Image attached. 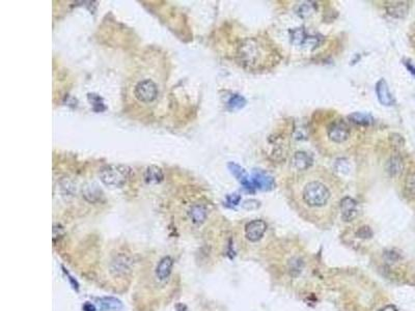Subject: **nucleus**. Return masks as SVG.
<instances>
[{"instance_id":"nucleus-10","label":"nucleus","mask_w":415,"mask_h":311,"mask_svg":"<svg viewBox=\"0 0 415 311\" xmlns=\"http://www.w3.org/2000/svg\"><path fill=\"white\" fill-rule=\"evenodd\" d=\"M312 162H313L312 157L305 151L295 152L293 156V159H292L293 166L297 170H299L300 172L310 169Z\"/></svg>"},{"instance_id":"nucleus-2","label":"nucleus","mask_w":415,"mask_h":311,"mask_svg":"<svg viewBox=\"0 0 415 311\" xmlns=\"http://www.w3.org/2000/svg\"><path fill=\"white\" fill-rule=\"evenodd\" d=\"M167 79L168 63L164 54L143 55L125 81L124 103L129 112L142 116L156 114L165 99Z\"/></svg>"},{"instance_id":"nucleus-23","label":"nucleus","mask_w":415,"mask_h":311,"mask_svg":"<svg viewBox=\"0 0 415 311\" xmlns=\"http://www.w3.org/2000/svg\"><path fill=\"white\" fill-rule=\"evenodd\" d=\"M379 311H398V309L394 305H387V306L383 307L382 309H380Z\"/></svg>"},{"instance_id":"nucleus-12","label":"nucleus","mask_w":415,"mask_h":311,"mask_svg":"<svg viewBox=\"0 0 415 311\" xmlns=\"http://www.w3.org/2000/svg\"><path fill=\"white\" fill-rule=\"evenodd\" d=\"M172 267H173L172 258L169 257V256L163 257L156 268V277H157V279L160 280V281L167 280L169 278L170 274H171Z\"/></svg>"},{"instance_id":"nucleus-13","label":"nucleus","mask_w":415,"mask_h":311,"mask_svg":"<svg viewBox=\"0 0 415 311\" xmlns=\"http://www.w3.org/2000/svg\"><path fill=\"white\" fill-rule=\"evenodd\" d=\"M130 260L125 255H118L111 264V272L115 276L125 275L130 271Z\"/></svg>"},{"instance_id":"nucleus-22","label":"nucleus","mask_w":415,"mask_h":311,"mask_svg":"<svg viewBox=\"0 0 415 311\" xmlns=\"http://www.w3.org/2000/svg\"><path fill=\"white\" fill-rule=\"evenodd\" d=\"M306 41V35L302 29L295 30L293 33V43L296 45H301Z\"/></svg>"},{"instance_id":"nucleus-14","label":"nucleus","mask_w":415,"mask_h":311,"mask_svg":"<svg viewBox=\"0 0 415 311\" xmlns=\"http://www.w3.org/2000/svg\"><path fill=\"white\" fill-rule=\"evenodd\" d=\"M410 4L408 2H393L386 7L387 13L394 18H404L409 12Z\"/></svg>"},{"instance_id":"nucleus-11","label":"nucleus","mask_w":415,"mask_h":311,"mask_svg":"<svg viewBox=\"0 0 415 311\" xmlns=\"http://www.w3.org/2000/svg\"><path fill=\"white\" fill-rule=\"evenodd\" d=\"M376 93L379 102L384 106H391L394 104V99L389 90V87L384 79H381L376 84Z\"/></svg>"},{"instance_id":"nucleus-9","label":"nucleus","mask_w":415,"mask_h":311,"mask_svg":"<svg viewBox=\"0 0 415 311\" xmlns=\"http://www.w3.org/2000/svg\"><path fill=\"white\" fill-rule=\"evenodd\" d=\"M188 216L192 223L201 225L208 218V209L202 203H194L188 211Z\"/></svg>"},{"instance_id":"nucleus-24","label":"nucleus","mask_w":415,"mask_h":311,"mask_svg":"<svg viewBox=\"0 0 415 311\" xmlns=\"http://www.w3.org/2000/svg\"><path fill=\"white\" fill-rule=\"evenodd\" d=\"M83 309H84V311H95V306L91 305V304H89V303H86V304L84 305Z\"/></svg>"},{"instance_id":"nucleus-4","label":"nucleus","mask_w":415,"mask_h":311,"mask_svg":"<svg viewBox=\"0 0 415 311\" xmlns=\"http://www.w3.org/2000/svg\"><path fill=\"white\" fill-rule=\"evenodd\" d=\"M131 168L123 164H110L102 167L99 172L101 182L110 188H121L129 180Z\"/></svg>"},{"instance_id":"nucleus-25","label":"nucleus","mask_w":415,"mask_h":311,"mask_svg":"<svg viewBox=\"0 0 415 311\" xmlns=\"http://www.w3.org/2000/svg\"><path fill=\"white\" fill-rule=\"evenodd\" d=\"M406 66H407V68H408L409 72H410L413 76H415V67H414V66H412V65H410V64H407Z\"/></svg>"},{"instance_id":"nucleus-18","label":"nucleus","mask_w":415,"mask_h":311,"mask_svg":"<svg viewBox=\"0 0 415 311\" xmlns=\"http://www.w3.org/2000/svg\"><path fill=\"white\" fill-rule=\"evenodd\" d=\"M404 194L410 200H415V170L407 174L404 182Z\"/></svg>"},{"instance_id":"nucleus-3","label":"nucleus","mask_w":415,"mask_h":311,"mask_svg":"<svg viewBox=\"0 0 415 311\" xmlns=\"http://www.w3.org/2000/svg\"><path fill=\"white\" fill-rule=\"evenodd\" d=\"M237 56L243 68L250 71H260L274 64L273 58L275 53L264 40L258 37H247L239 45Z\"/></svg>"},{"instance_id":"nucleus-15","label":"nucleus","mask_w":415,"mask_h":311,"mask_svg":"<svg viewBox=\"0 0 415 311\" xmlns=\"http://www.w3.org/2000/svg\"><path fill=\"white\" fill-rule=\"evenodd\" d=\"M98 305L102 311H123V303L113 297H105L98 300Z\"/></svg>"},{"instance_id":"nucleus-7","label":"nucleus","mask_w":415,"mask_h":311,"mask_svg":"<svg viewBox=\"0 0 415 311\" xmlns=\"http://www.w3.org/2000/svg\"><path fill=\"white\" fill-rule=\"evenodd\" d=\"M340 210L342 214V219L345 222L353 221L358 215L357 202L350 196H345L341 199Z\"/></svg>"},{"instance_id":"nucleus-16","label":"nucleus","mask_w":415,"mask_h":311,"mask_svg":"<svg viewBox=\"0 0 415 311\" xmlns=\"http://www.w3.org/2000/svg\"><path fill=\"white\" fill-rule=\"evenodd\" d=\"M145 179H146V182L149 184H159L163 181L164 174L160 167L150 166L146 170Z\"/></svg>"},{"instance_id":"nucleus-20","label":"nucleus","mask_w":415,"mask_h":311,"mask_svg":"<svg viewBox=\"0 0 415 311\" xmlns=\"http://www.w3.org/2000/svg\"><path fill=\"white\" fill-rule=\"evenodd\" d=\"M349 120L350 123H353L354 125L357 126H368L373 122V119L370 115L361 112H355L349 115Z\"/></svg>"},{"instance_id":"nucleus-5","label":"nucleus","mask_w":415,"mask_h":311,"mask_svg":"<svg viewBox=\"0 0 415 311\" xmlns=\"http://www.w3.org/2000/svg\"><path fill=\"white\" fill-rule=\"evenodd\" d=\"M353 131L351 125L344 120H335L326 126L327 141L337 146H348Z\"/></svg>"},{"instance_id":"nucleus-1","label":"nucleus","mask_w":415,"mask_h":311,"mask_svg":"<svg viewBox=\"0 0 415 311\" xmlns=\"http://www.w3.org/2000/svg\"><path fill=\"white\" fill-rule=\"evenodd\" d=\"M289 190L294 209L306 221L324 225L335 218L341 202L340 187L326 169L300 172Z\"/></svg>"},{"instance_id":"nucleus-21","label":"nucleus","mask_w":415,"mask_h":311,"mask_svg":"<svg viewBox=\"0 0 415 311\" xmlns=\"http://www.w3.org/2000/svg\"><path fill=\"white\" fill-rule=\"evenodd\" d=\"M245 104H246L245 99L243 98V96H241V95H239V94L234 95L233 98L229 100V102H228L229 107L233 108V109H241L242 107L245 106Z\"/></svg>"},{"instance_id":"nucleus-19","label":"nucleus","mask_w":415,"mask_h":311,"mask_svg":"<svg viewBox=\"0 0 415 311\" xmlns=\"http://www.w3.org/2000/svg\"><path fill=\"white\" fill-rule=\"evenodd\" d=\"M404 169V162L400 156H392L387 163V170L392 177H397Z\"/></svg>"},{"instance_id":"nucleus-17","label":"nucleus","mask_w":415,"mask_h":311,"mask_svg":"<svg viewBox=\"0 0 415 311\" xmlns=\"http://www.w3.org/2000/svg\"><path fill=\"white\" fill-rule=\"evenodd\" d=\"M228 167H229V169L232 170V172L234 173V176L240 181V183H241L245 188L250 189V190L253 189V185H252V183L248 180V176H247L246 171H245L241 166L237 165V164H234V163H230V164L228 165Z\"/></svg>"},{"instance_id":"nucleus-8","label":"nucleus","mask_w":415,"mask_h":311,"mask_svg":"<svg viewBox=\"0 0 415 311\" xmlns=\"http://www.w3.org/2000/svg\"><path fill=\"white\" fill-rule=\"evenodd\" d=\"M253 186L263 191L272 190L275 186L274 180L271 176L263 170H256L253 174Z\"/></svg>"},{"instance_id":"nucleus-6","label":"nucleus","mask_w":415,"mask_h":311,"mask_svg":"<svg viewBox=\"0 0 415 311\" xmlns=\"http://www.w3.org/2000/svg\"><path fill=\"white\" fill-rule=\"evenodd\" d=\"M267 223L262 219H255L245 225V237L252 243L259 242L267 231Z\"/></svg>"}]
</instances>
